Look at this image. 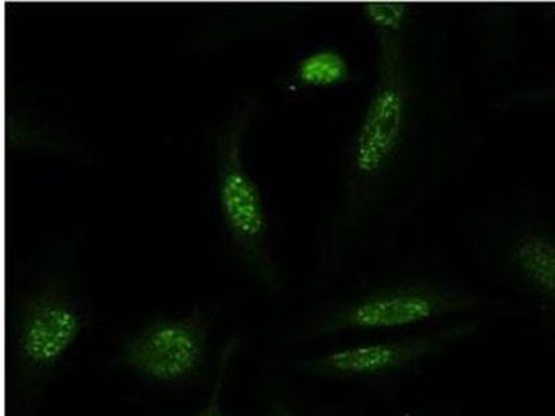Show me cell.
I'll use <instances>...</instances> for the list:
<instances>
[{
  "mask_svg": "<svg viewBox=\"0 0 555 416\" xmlns=\"http://www.w3.org/2000/svg\"><path fill=\"white\" fill-rule=\"evenodd\" d=\"M360 13L375 37L403 31L420 17L416 8L401 2L363 3Z\"/></svg>",
  "mask_w": 555,
  "mask_h": 416,
  "instance_id": "8fae6325",
  "label": "cell"
},
{
  "mask_svg": "<svg viewBox=\"0 0 555 416\" xmlns=\"http://www.w3.org/2000/svg\"><path fill=\"white\" fill-rule=\"evenodd\" d=\"M264 416H369L365 405L357 399L310 404L286 390H276L267 401Z\"/></svg>",
  "mask_w": 555,
  "mask_h": 416,
  "instance_id": "9c48e42d",
  "label": "cell"
},
{
  "mask_svg": "<svg viewBox=\"0 0 555 416\" xmlns=\"http://www.w3.org/2000/svg\"><path fill=\"white\" fill-rule=\"evenodd\" d=\"M255 113V98H247L218 133V203L237 255L270 294L280 295L284 281L272 255L269 212L259 183L247 170L243 158L246 135Z\"/></svg>",
  "mask_w": 555,
  "mask_h": 416,
  "instance_id": "5b68a950",
  "label": "cell"
},
{
  "mask_svg": "<svg viewBox=\"0 0 555 416\" xmlns=\"http://www.w3.org/2000/svg\"><path fill=\"white\" fill-rule=\"evenodd\" d=\"M470 249L514 295L520 312L555 336V218L537 191H520L474 217Z\"/></svg>",
  "mask_w": 555,
  "mask_h": 416,
  "instance_id": "3957f363",
  "label": "cell"
},
{
  "mask_svg": "<svg viewBox=\"0 0 555 416\" xmlns=\"http://www.w3.org/2000/svg\"><path fill=\"white\" fill-rule=\"evenodd\" d=\"M479 42L482 48V61L488 62L490 52L493 49L492 63H502L503 57L500 51H503L504 57L509 56V53L515 51L517 47V13L512 8H508L507 13L503 18L502 26L495 28V13L494 8H488L479 13Z\"/></svg>",
  "mask_w": 555,
  "mask_h": 416,
  "instance_id": "30bf717a",
  "label": "cell"
},
{
  "mask_svg": "<svg viewBox=\"0 0 555 416\" xmlns=\"http://www.w3.org/2000/svg\"><path fill=\"white\" fill-rule=\"evenodd\" d=\"M237 351H240V340L231 339L228 341L221 351L220 359H218L215 384H212L210 394H208L203 407L192 416H230L224 405V391L228 374H230L232 361H235Z\"/></svg>",
  "mask_w": 555,
  "mask_h": 416,
  "instance_id": "7c38bea8",
  "label": "cell"
},
{
  "mask_svg": "<svg viewBox=\"0 0 555 416\" xmlns=\"http://www.w3.org/2000/svg\"><path fill=\"white\" fill-rule=\"evenodd\" d=\"M87 314L77 297L52 281L24 297L13 329L18 374L29 384L47 380L82 338Z\"/></svg>",
  "mask_w": 555,
  "mask_h": 416,
  "instance_id": "8992f818",
  "label": "cell"
},
{
  "mask_svg": "<svg viewBox=\"0 0 555 416\" xmlns=\"http://www.w3.org/2000/svg\"><path fill=\"white\" fill-rule=\"evenodd\" d=\"M210 338L211 321L201 309L160 316L124 340L120 361L151 384H190L205 368Z\"/></svg>",
  "mask_w": 555,
  "mask_h": 416,
  "instance_id": "52a82bcc",
  "label": "cell"
},
{
  "mask_svg": "<svg viewBox=\"0 0 555 416\" xmlns=\"http://www.w3.org/2000/svg\"><path fill=\"white\" fill-rule=\"evenodd\" d=\"M354 69L346 53L336 47L307 52L292 67L285 87L291 93L338 89L354 81Z\"/></svg>",
  "mask_w": 555,
  "mask_h": 416,
  "instance_id": "ba28073f",
  "label": "cell"
},
{
  "mask_svg": "<svg viewBox=\"0 0 555 416\" xmlns=\"http://www.w3.org/2000/svg\"><path fill=\"white\" fill-rule=\"evenodd\" d=\"M400 416H459V407L455 403L442 401V403L420 405V407L405 411Z\"/></svg>",
  "mask_w": 555,
  "mask_h": 416,
  "instance_id": "5bb4252c",
  "label": "cell"
},
{
  "mask_svg": "<svg viewBox=\"0 0 555 416\" xmlns=\"http://www.w3.org/2000/svg\"><path fill=\"white\" fill-rule=\"evenodd\" d=\"M490 322L465 318L398 334L363 336L334 343L285 364L305 378L391 394L436 361L482 338Z\"/></svg>",
  "mask_w": 555,
  "mask_h": 416,
  "instance_id": "277c9868",
  "label": "cell"
},
{
  "mask_svg": "<svg viewBox=\"0 0 555 416\" xmlns=\"http://www.w3.org/2000/svg\"><path fill=\"white\" fill-rule=\"evenodd\" d=\"M282 339L310 346L398 334L444 322L520 314L507 297L480 289L436 256H413L380 269L354 271Z\"/></svg>",
  "mask_w": 555,
  "mask_h": 416,
  "instance_id": "7a4b0ae2",
  "label": "cell"
},
{
  "mask_svg": "<svg viewBox=\"0 0 555 416\" xmlns=\"http://www.w3.org/2000/svg\"><path fill=\"white\" fill-rule=\"evenodd\" d=\"M375 41L373 87L340 157L320 289L395 252L420 208L483 139L460 110L444 27L420 16Z\"/></svg>",
  "mask_w": 555,
  "mask_h": 416,
  "instance_id": "6da1fadb",
  "label": "cell"
},
{
  "mask_svg": "<svg viewBox=\"0 0 555 416\" xmlns=\"http://www.w3.org/2000/svg\"><path fill=\"white\" fill-rule=\"evenodd\" d=\"M529 107H555V82L515 89V91L505 92L494 101V108L499 112Z\"/></svg>",
  "mask_w": 555,
  "mask_h": 416,
  "instance_id": "4fadbf2b",
  "label": "cell"
}]
</instances>
